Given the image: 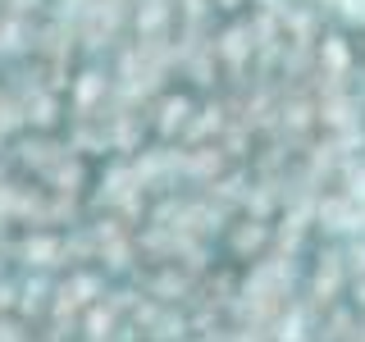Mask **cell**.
I'll use <instances>...</instances> for the list:
<instances>
[{"label": "cell", "instance_id": "1", "mask_svg": "<svg viewBox=\"0 0 365 342\" xmlns=\"http://www.w3.org/2000/svg\"><path fill=\"white\" fill-rule=\"evenodd\" d=\"M338 19L351 28H365V0H338Z\"/></svg>", "mask_w": 365, "mask_h": 342}, {"label": "cell", "instance_id": "2", "mask_svg": "<svg viewBox=\"0 0 365 342\" xmlns=\"http://www.w3.org/2000/svg\"><path fill=\"white\" fill-rule=\"evenodd\" d=\"M324 60L334 64V68H347V46H342L338 37H329V41H324Z\"/></svg>", "mask_w": 365, "mask_h": 342}, {"label": "cell", "instance_id": "3", "mask_svg": "<svg viewBox=\"0 0 365 342\" xmlns=\"http://www.w3.org/2000/svg\"><path fill=\"white\" fill-rule=\"evenodd\" d=\"M356 197H361V201H365V182H356Z\"/></svg>", "mask_w": 365, "mask_h": 342}]
</instances>
